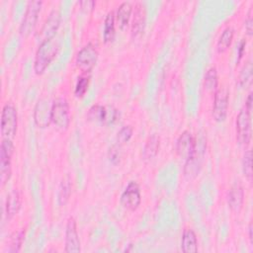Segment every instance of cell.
<instances>
[{
  "label": "cell",
  "instance_id": "6da1fadb",
  "mask_svg": "<svg viewBox=\"0 0 253 253\" xmlns=\"http://www.w3.org/2000/svg\"><path fill=\"white\" fill-rule=\"evenodd\" d=\"M60 49V42L55 38L44 40L39 45L36 52L34 69L37 74H42Z\"/></svg>",
  "mask_w": 253,
  "mask_h": 253
},
{
  "label": "cell",
  "instance_id": "7a4b0ae2",
  "mask_svg": "<svg viewBox=\"0 0 253 253\" xmlns=\"http://www.w3.org/2000/svg\"><path fill=\"white\" fill-rule=\"evenodd\" d=\"M18 126V115L16 108L11 104L7 103L3 106L1 113V134L3 138L12 139L17 131Z\"/></svg>",
  "mask_w": 253,
  "mask_h": 253
},
{
  "label": "cell",
  "instance_id": "3957f363",
  "mask_svg": "<svg viewBox=\"0 0 253 253\" xmlns=\"http://www.w3.org/2000/svg\"><path fill=\"white\" fill-rule=\"evenodd\" d=\"M42 1H30L27 4L26 11L24 17L22 19L19 32L22 36L28 37L34 31L37 21L39 18V14L42 8Z\"/></svg>",
  "mask_w": 253,
  "mask_h": 253
},
{
  "label": "cell",
  "instance_id": "277c9868",
  "mask_svg": "<svg viewBox=\"0 0 253 253\" xmlns=\"http://www.w3.org/2000/svg\"><path fill=\"white\" fill-rule=\"evenodd\" d=\"M14 153L12 139L3 138L0 146V178L2 185H5L11 176V159Z\"/></svg>",
  "mask_w": 253,
  "mask_h": 253
},
{
  "label": "cell",
  "instance_id": "5b68a950",
  "mask_svg": "<svg viewBox=\"0 0 253 253\" xmlns=\"http://www.w3.org/2000/svg\"><path fill=\"white\" fill-rule=\"evenodd\" d=\"M97 59H98L97 48L92 43H88L78 51L75 58V63L79 70L87 74L91 72V70L94 68V66L96 65Z\"/></svg>",
  "mask_w": 253,
  "mask_h": 253
},
{
  "label": "cell",
  "instance_id": "8992f818",
  "mask_svg": "<svg viewBox=\"0 0 253 253\" xmlns=\"http://www.w3.org/2000/svg\"><path fill=\"white\" fill-rule=\"evenodd\" d=\"M51 122L60 129H66L69 126V105L66 99L57 98L51 106Z\"/></svg>",
  "mask_w": 253,
  "mask_h": 253
},
{
  "label": "cell",
  "instance_id": "52a82bcc",
  "mask_svg": "<svg viewBox=\"0 0 253 253\" xmlns=\"http://www.w3.org/2000/svg\"><path fill=\"white\" fill-rule=\"evenodd\" d=\"M206 151V142H198L196 141V148L194 153L186 159V163L184 166V175L188 179H194L195 177L198 176L201 166H202V161L203 157Z\"/></svg>",
  "mask_w": 253,
  "mask_h": 253
},
{
  "label": "cell",
  "instance_id": "ba28073f",
  "mask_svg": "<svg viewBox=\"0 0 253 253\" xmlns=\"http://www.w3.org/2000/svg\"><path fill=\"white\" fill-rule=\"evenodd\" d=\"M236 137L240 144L248 145L251 140V114L242 109L236 117Z\"/></svg>",
  "mask_w": 253,
  "mask_h": 253
},
{
  "label": "cell",
  "instance_id": "9c48e42d",
  "mask_svg": "<svg viewBox=\"0 0 253 253\" xmlns=\"http://www.w3.org/2000/svg\"><path fill=\"white\" fill-rule=\"evenodd\" d=\"M141 202L140 189L136 182H129L121 196V203L126 210L135 211Z\"/></svg>",
  "mask_w": 253,
  "mask_h": 253
},
{
  "label": "cell",
  "instance_id": "30bf717a",
  "mask_svg": "<svg viewBox=\"0 0 253 253\" xmlns=\"http://www.w3.org/2000/svg\"><path fill=\"white\" fill-rule=\"evenodd\" d=\"M228 108V92L225 88H219L214 93L212 105V118L216 122H222L226 118Z\"/></svg>",
  "mask_w": 253,
  "mask_h": 253
},
{
  "label": "cell",
  "instance_id": "8fae6325",
  "mask_svg": "<svg viewBox=\"0 0 253 253\" xmlns=\"http://www.w3.org/2000/svg\"><path fill=\"white\" fill-rule=\"evenodd\" d=\"M51 106L47 99H40L37 102L34 112L35 123L39 127H46L51 122Z\"/></svg>",
  "mask_w": 253,
  "mask_h": 253
},
{
  "label": "cell",
  "instance_id": "7c38bea8",
  "mask_svg": "<svg viewBox=\"0 0 253 253\" xmlns=\"http://www.w3.org/2000/svg\"><path fill=\"white\" fill-rule=\"evenodd\" d=\"M81 251L80 239L77 232L76 222L73 217H69L65 229V252L78 253Z\"/></svg>",
  "mask_w": 253,
  "mask_h": 253
},
{
  "label": "cell",
  "instance_id": "4fadbf2b",
  "mask_svg": "<svg viewBox=\"0 0 253 253\" xmlns=\"http://www.w3.org/2000/svg\"><path fill=\"white\" fill-rule=\"evenodd\" d=\"M196 148V138L193 134L185 130L183 131L176 141V152L181 158L188 159L195 151Z\"/></svg>",
  "mask_w": 253,
  "mask_h": 253
},
{
  "label": "cell",
  "instance_id": "5bb4252c",
  "mask_svg": "<svg viewBox=\"0 0 253 253\" xmlns=\"http://www.w3.org/2000/svg\"><path fill=\"white\" fill-rule=\"evenodd\" d=\"M59 23H60V14L57 10L53 9L49 13L47 19L45 20V22L41 30L40 37L42 39V42L55 37V33L59 27Z\"/></svg>",
  "mask_w": 253,
  "mask_h": 253
},
{
  "label": "cell",
  "instance_id": "9a60e30c",
  "mask_svg": "<svg viewBox=\"0 0 253 253\" xmlns=\"http://www.w3.org/2000/svg\"><path fill=\"white\" fill-rule=\"evenodd\" d=\"M132 13V5L128 1L123 2L115 14V20L118 28L121 31H125L128 25L130 16Z\"/></svg>",
  "mask_w": 253,
  "mask_h": 253
},
{
  "label": "cell",
  "instance_id": "2e32d148",
  "mask_svg": "<svg viewBox=\"0 0 253 253\" xmlns=\"http://www.w3.org/2000/svg\"><path fill=\"white\" fill-rule=\"evenodd\" d=\"M243 188L239 183H235L234 185H232L227 194V204L229 208L234 211H238L243 205Z\"/></svg>",
  "mask_w": 253,
  "mask_h": 253
},
{
  "label": "cell",
  "instance_id": "e0dca14e",
  "mask_svg": "<svg viewBox=\"0 0 253 253\" xmlns=\"http://www.w3.org/2000/svg\"><path fill=\"white\" fill-rule=\"evenodd\" d=\"M132 25H131V34L133 37L140 35L144 28L145 23V9L142 3H136L134 6Z\"/></svg>",
  "mask_w": 253,
  "mask_h": 253
},
{
  "label": "cell",
  "instance_id": "ac0fdd59",
  "mask_svg": "<svg viewBox=\"0 0 253 253\" xmlns=\"http://www.w3.org/2000/svg\"><path fill=\"white\" fill-rule=\"evenodd\" d=\"M181 248L185 253H194L198 251V239L196 233L192 229L186 228L183 231Z\"/></svg>",
  "mask_w": 253,
  "mask_h": 253
},
{
  "label": "cell",
  "instance_id": "d6986e66",
  "mask_svg": "<svg viewBox=\"0 0 253 253\" xmlns=\"http://www.w3.org/2000/svg\"><path fill=\"white\" fill-rule=\"evenodd\" d=\"M159 145H160L159 136L156 133L149 135L143 148V154H142L143 159L147 161L152 160L159 151Z\"/></svg>",
  "mask_w": 253,
  "mask_h": 253
},
{
  "label": "cell",
  "instance_id": "ffe728a7",
  "mask_svg": "<svg viewBox=\"0 0 253 253\" xmlns=\"http://www.w3.org/2000/svg\"><path fill=\"white\" fill-rule=\"evenodd\" d=\"M21 207V198L20 194L17 190H13L6 199V205H5V210H6V215L7 217L11 218L17 212L19 211Z\"/></svg>",
  "mask_w": 253,
  "mask_h": 253
},
{
  "label": "cell",
  "instance_id": "44dd1931",
  "mask_svg": "<svg viewBox=\"0 0 253 253\" xmlns=\"http://www.w3.org/2000/svg\"><path fill=\"white\" fill-rule=\"evenodd\" d=\"M115 26H116V20H115V12L112 10L110 11L105 19V23H104V41L105 42H112L115 38V34H116V30H115Z\"/></svg>",
  "mask_w": 253,
  "mask_h": 253
},
{
  "label": "cell",
  "instance_id": "7402d4cb",
  "mask_svg": "<svg viewBox=\"0 0 253 253\" xmlns=\"http://www.w3.org/2000/svg\"><path fill=\"white\" fill-rule=\"evenodd\" d=\"M233 35H234V30L232 27H226L222 31L221 35L218 38L217 43H216L217 52L222 53L230 46L232 39H233Z\"/></svg>",
  "mask_w": 253,
  "mask_h": 253
},
{
  "label": "cell",
  "instance_id": "603a6c76",
  "mask_svg": "<svg viewBox=\"0 0 253 253\" xmlns=\"http://www.w3.org/2000/svg\"><path fill=\"white\" fill-rule=\"evenodd\" d=\"M107 115H108L107 107H104L101 105H93L87 113V118L89 121H92V122L106 124Z\"/></svg>",
  "mask_w": 253,
  "mask_h": 253
},
{
  "label": "cell",
  "instance_id": "cb8c5ba5",
  "mask_svg": "<svg viewBox=\"0 0 253 253\" xmlns=\"http://www.w3.org/2000/svg\"><path fill=\"white\" fill-rule=\"evenodd\" d=\"M217 72L214 67H211L208 69L206 75H205V88L209 92H213L217 90Z\"/></svg>",
  "mask_w": 253,
  "mask_h": 253
},
{
  "label": "cell",
  "instance_id": "d4e9b609",
  "mask_svg": "<svg viewBox=\"0 0 253 253\" xmlns=\"http://www.w3.org/2000/svg\"><path fill=\"white\" fill-rule=\"evenodd\" d=\"M24 236H25L24 230L14 231L12 233V235L10 236L8 252H11V253L18 252L20 250L21 246H22V243H23V240H24Z\"/></svg>",
  "mask_w": 253,
  "mask_h": 253
},
{
  "label": "cell",
  "instance_id": "484cf974",
  "mask_svg": "<svg viewBox=\"0 0 253 253\" xmlns=\"http://www.w3.org/2000/svg\"><path fill=\"white\" fill-rule=\"evenodd\" d=\"M71 193V184L70 179L68 177H65L59 186V193H58V202L60 206H64L66 202L68 201V198Z\"/></svg>",
  "mask_w": 253,
  "mask_h": 253
},
{
  "label": "cell",
  "instance_id": "4316f807",
  "mask_svg": "<svg viewBox=\"0 0 253 253\" xmlns=\"http://www.w3.org/2000/svg\"><path fill=\"white\" fill-rule=\"evenodd\" d=\"M239 85L246 86L251 83L252 80V63L251 61H247L245 65L242 67L239 73Z\"/></svg>",
  "mask_w": 253,
  "mask_h": 253
},
{
  "label": "cell",
  "instance_id": "83f0119b",
  "mask_svg": "<svg viewBox=\"0 0 253 253\" xmlns=\"http://www.w3.org/2000/svg\"><path fill=\"white\" fill-rule=\"evenodd\" d=\"M242 169L245 177L251 181L252 180V155L251 150H247L242 159Z\"/></svg>",
  "mask_w": 253,
  "mask_h": 253
},
{
  "label": "cell",
  "instance_id": "f1b7e54d",
  "mask_svg": "<svg viewBox=\"0 0 253 253\" xmlns=\"http://www.w3.org/2000/svg\"><path fill=\"white\" fill-rule=\"evenodd\" d=\"M89 81H90V77L89 76H80L76 82L75 85V90H74V94L76 95V97H82L89 86Z\"/></svg>",
  "mask_w": 253,
  "mask_h": 253
},
{
  "label": "cell",
  "instance_id": "f546056e",
  "mask_svg": "<svg viewBox=\"0 0 253 253\" xmlns=\"http://www.w3.org/2000/svg\"><path fill=\"white\" fill-rule=\"evenodd\" d=\"M132 132H133V129L130 126H123L120 131L118 132V136H117V139H118V142L123 144V143H126L127 142L131 135H132Z\"/></svg>",
  "mask_w": 253,
  "mask_h": 253
},
{
  "label": "cell",
  "instance_id": "4dcf8cb0",
  "mask_svg": "<svg viewBox=\"0 0 253 253\" xmlns=\"http://www.w3.org/2000/svg\"><path fill=\"white\" fill-rule=\"evenodd\" d=\"M120 158H121V153H120V147L117 145H114L110 148L109 151V159L112 163L117 164L120 162Z\"/></svg>",
  "mask_w": 253,
  "mask_h": 253
},
{
  "label": "cell",
  "instance_id": "1f68e13d",
  "mask_svg": "<svg viewBox=\"0 0 253 253\" xmlns=\"http://www.w3.org/2000/svg\"><path fill=\"white\" fill-rule=\"evenodd\" d=\"M81 5V7L83 9H87V10H93L94 6L96 5L95 1H81L79 3Z\"/></svg>",
  "mask_w": 253,
  "mask_h": 253
},
{
  "label": "cell",
  "instance_id": "d6a6232c",
  "mask_svg": "<svg viewBox=\"0 0 253 253\" xmlns=\"http://www.w3.org/2000/svg\"><path fill=\"white\" fill-rule=\"evenodd\" d=\"M245 30L248 36H252V18L249 16L245 21Z\"/></svg>",
  "mask_w": 253,
  "mask_h": 253
},
{
  "label": "cell",
  "instance_id": "836d02e7",
  "mask_svg": "<svg viewBox=\"0 0 253 253\" xmlns=\"http://www.w3.org/2000/svg\"><path fill=\"white\" fill-rule=\"evenodd\" d=\"M245 109L251 114V111H252V92H250L248 94V97H247L246 103H245Z\"/></svg>",
  "mask_w": 253,
  "mask_h": 253
},
{
  "label": "cell",
  "instance_id": "e575fe53",
  "mask_svg": "<svg viewBox=\"0 0 253 253\" xmlns=\"http://www.w3.org/2000/svg\"><path fill=\"white\" fill-rule=\"evenodd\" d=\"M245 44H246V42L245 41H242L240 42V46H239V50H238V60L242 57L243 55V51H244V48H245Z\"/></svg>",
  "mask_w": 253,
  "mask_h": 253
},
{
  "label": "cell",
  "instance_id": "d590c367",
  "mask_svg": "<svg viewBox=\"0 0 253 253\" xmlns=\"http://www.w3.org/2000/svg\"><path fill=\"white\" fill-rule=\"evenodd\" d=\"M249 239H250V243L252 244V223L249 224Z\"/></svg>",
  "mask_w": 253,
  "mask_h": 253
}]
</instances>
